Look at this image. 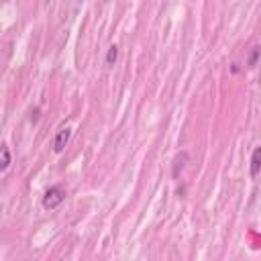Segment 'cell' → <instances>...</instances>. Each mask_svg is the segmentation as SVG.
<instances>
[{
  "label": "cell",
  "instance_id": "cell-4",
  "mask_svg": "<svg viewBox=\"0 0 261 261\" xmlns=\"http://www.w3.org/2000/svg\"><path fill=\"white\" fill-rule=\"evenodd\" d=\"M186 161H188V153H186V151H182L180 155H176V159H174V170H172V176H174V178H178V176L182 174Z\"/></svg>",
  "mask_w": 261,
  "mask_h": 261
},
{
  "label": "cell",
  "instance_id": "cell-6",
  "mask_svg": "<svg viewBox=\"0 0 261 261\" xmlns=\"http://www.w3.org/2000/svg\"><path fill=\"white\" fill-rule=\"evenodd\" d=\"M118 59V47L116 45H110L108 51H106V68H112Z\"/></svg>",
  "mask_w": 261,
  "mask_h": 261
},
{
  "label": "cell",
  "instance_id": "cell-3",
  "mask_svg": "<svg viewBox=\"0 0 261 261\" xmlns=\"http://www.w3.org/2000/svg\"><path fill=\"white\" fill-rule=\"evenodd\" d=\"M249 172H251V178L259 176V172H261V147L253 149V153H251V168H249Z\"/></svg>",
  "mask_w": 261,
  "mask_h": 261
},
{
  "label": "cell",
  "instance_id": "cell-7",
  "mask_svg": "<svg viewBox=\"0 0 261 261\" xmlns=\"http://www.w3.org/2000/svg\"><path fill=\"white\" fill-rule=\"evenodd\" d=\"M259 55H261V47H253V53H251V57H249V68H255V66H257Z\"/></svg>",
  "mask_w": 261,
  "mask_h": 261
},
{
  "label": "cell",
  "instance_id": "cell-2",
  "mask_svg": "<svg viewBox=\"0 0 261 261\" xmlns=\"http://www.w3.org/2000/svg\"><path fill=\"white\" fill-rule=\"evenodd\" d=\"M70 137H72V128H70V126H63L59 133L55 135V139H53V151H55V153H61V151L66 149Z\"/></svg>",
  "mask_w": 261,
  "mask_h": 261
},
{
  "label": "cell",
  "instance_id": "cell-1",
  "mask_svg": "<svg viewBox=\"0 0 261 261\" xmlns=\"http://www.w3.org/2000/svg\"><path fill=\"white\" fill-rule=\"evenodd\" d=\"M66 200V192L61 186H51L45 194H43V208L45 210H55L57 206H61Z\"/></svg>",
  "mask_w": 261,
  "mask_h": 261
},
{
  "label": "cell",
  "instance_id": "cell-5",
  "mask_svg": "<svg viewBox=\"0 0 261 261\" xmlns=\"http://www.w3.org/2000/svg\"><path fill=\"white\" fill-rule=\"evenodd\" d=\"M11 166V151H9V145L5 143L0 147V172H7Z\"/></svg>",
  "mask_w": 261,
  "mask_h": 261
}]
</instances>
